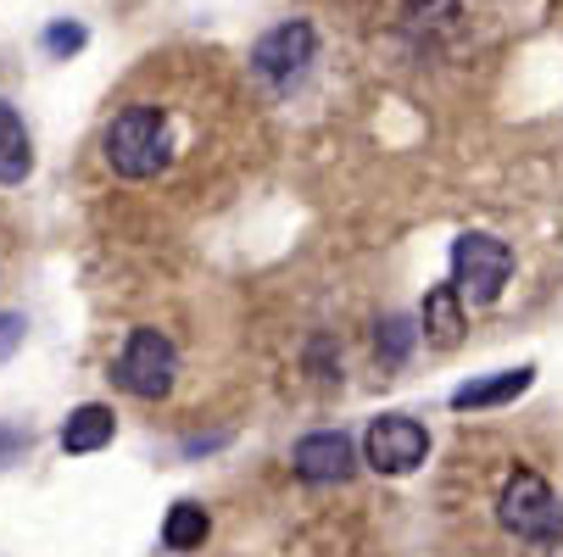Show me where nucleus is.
Here are the masks:
<instances>
[{
    "instance_id": "obj_6",
    "label": "nucleus",
    "mask_w": 563,
    "mask_h": 557,
    "mask_svg": "<svg viewBox=\"0 0 563 557\" xmlns=\"http://www.w3.org/2000/svg\"><path fill=\"white\" fill-rule=\"evenodd\" d=\"M312 51H318V34H312V23L290 18V23L268 29V34L252 45V73H257V78H268V85H290L296 73H307Z\"/></svg>"
},
{
    "instance_id": "obj_4",
    "label": "nucleus",
    "mask_w": 563,
    "mask_h": 557,
    "mask_svg": "<svg viewBox=\"0 0 563 557\" xmlns=\"http://www.w3.org/2000/svg\"><path fill=\"white\" fill-rule=\"evenodd\" d=\"M112 379H118L129 396H140V402H163V396L174 390V379H179V352H174V341H168L163 330H134V335L123 341V352H118Z\"/></svg>"
},
{
    "instance_id": "obj_16",
    "label": "nucleus",
    "mask_w": 563,
    "mask_h": 557,
    "mask_svg": "<svg viewBox=\"0 0 563 557\" xmlns=\"http://www.w3.org/2000/svg\"><path fill=\"white\" fill-rule=\"evenodd\" d=\"M23 446H29V441H23L18 430H0V463H12V457H18Z\"/></svg>"
},
{
    "instance_id": "obj_10",
    "label": "nucleus",
    "mask_w": 563,
    "mask_h": 557,
    "mask_svg": "<svg viewBox=\"0 0 563 557\" xmlns=\"http://www.w3.org/2000/svg\"><path fill=\"white\" fill-rule=\"evenodd\" d=\"M530 385H536V368H508V374H497V379L457 385V390H452V408H457V413H468V408H503V402H514V396H525Z\"/></svg>"
},
{
    "instance_id": "obj_14",
    "label": "nucleus",
    "mask_w": 563,
    "mask_h": 557,
    "mask_svg": "<svg viewBox=\"0 0 563 557\" xmlns=\"http://www.w3.org/2000/svg\"><path fill=\"white\" fill-rule=\"evenodd\" d=\"M85 40H90V29L73 23V18H62V23H51V29L40 34V45H45L51 56H78V51H85Z\"/></svg>"
},
{
    "instance_id": "obj_9",
    "label": "nucleus",
    "mask_w": 563,
    "mask_h": 557,
    "mask_svg": "<svg viewBox=\"0 0 563 557\" xmlns=\"http://www.w3.org/2000/svg\"><path fill=\"white\" fill-rule=\"evenodd\" d=\"M34 174V140L12 101H0V185H23Z\"/></svg>"
},
{
    "instance_id": "obj_3",
    "label": "nucleus",
    "mask_w": 563,
    "mask_h": 557,
    "mask_svg": "<svg viewBox=\"0 0 563 557\" xmlns=\"http://www.w3.org/2000/svg\"><path fill=\"white\" fill-rule=\"evenodd\" d=\"M497 519L519 541H536V546L563 541V502H558V491L541 480V474H530V468L508 474V486L497 497Z\"/></svg>"
},
{
    "instance_id": "obj_11",
    "label": "nucleus",
    "mask_w": 563,
    "mask_h": 557,
    "mask_svg": "<svg viewBox=\"0 0 563 557\" xmlns=\"http://www.w3.org/2000/svg\"><path fill=\"white\" fill-rule=\"evenodd\" d=\"M112 430H118L112 408H107V402H85V408H73V419L62 424V452H73V457L101 452V446L112 441Z\"/></svg>"
},
{
    "instance_id": "obj_5",
    "label": "nucleus",
    "mask_w": 563,
    "mask_h": 557,
    "mask_svg": "<svg viewBox=\"0 0 563 557\" xmlns=\"http://www.w3.org/2000/svg\"><path fill=\"white\" fill-rule=\"evenodd\" d=\"M363 457H368V468H379V474H413V468L430 457V430H424L419 419H408V413H385V419L368 424Z\"/></svg>"
},
{
    "instance_id": "obj_2",
    "label": "nucleus",
    "mask_w": 563,
    "mask_h": 557,
    "mask_svg": "<svg viewBox=\"0 0 563 557\" xmlns=\"http://www.w3.org/2000/svg\"><path fill=\"white\" fill-rule=\"evenodd\" d=\"M508 274H514V246L497 241V234L468 229L452 241V285H457L463 307H492L503 296Z\"/></svg>"
},
{
    "instance_id": "obj_7",
    "label": "nucleus",
    "mask_w": 563,
    "mask_h": 557,
    "mask_svg": "<svg viewBox=\"0 0 563 557\" xmlns=\"http://www.w3.org/2000/svg\"><path fill=\"white\" fill-rule=\"evenodd\" d=\"M290 463H296L301 480H312V486H335V480H346V474H352V441H346L341 430H312V435L296 441Z\"/></svg>"
},
{
    "instance_id": "obj_15",
    "label": "nucleus",
    "mask_w": 563,
    "mask_h": 557,
    "mask_svg": "<svg viewBox=\"0 0 563 557\" xmlns=\"http://www.w3.org/2000/svg\"><path fill=\"white\" fill-rule=\"evenodd\" d=\"M23 335H29V318L23 312H0V363L23 346Z\"/></svg>"
},
{
    "instance_id": "obj_13",
    "label": "nucleus",
    "mask_w": 563,
    "mask_h": 557,
    "mask_svg": "<svg viewBox=\"0 0 563 557\" xmlns=\"http://www.w3.org/2000/svg\"><path fill=\"white\" fill-rule=\"evenodd\" d=\"M413 341H419V330H413V318H401V312H390L385 324H379V357H385V363H408Z\"/></svg>"
},
{
    "instance_id": "obj_8",
    "label": "nucleus",
    "mask_w": 563,
    "mask_h": 557,
    "mask_svg": "<svg viewBox=\"0 0 563 557\" xmlns=\"http://www.w3.org/2000/svg\"><path fill=\"white\" fill-rule=\"evenodd\" d=\"M463 330H468V318H463V296H457V285H435L430 296H424V341L435 346V352H452L457 341H463Z\"/></svg>"
},
{
    "instance_id": "obj_12",
    "label": "nucleus",
    "mask_w": 563,
    "mask_h": 557,
    "mask_svg": "<svg viewBox=\"0 0 563 557\" xmlns=\"http://www.w3.org/2000/svg\"><path fill=\"white\" fill-rule=\"evenodd\" d=\"M207 535H212V519H207L201 502H179V508H168V519H163V541H168V552H196V546H207Z\"/></svg>"
},
{
    "instance_id": "obj_1",
    "label": "nucleus",
    "mask_w": 563,
    "mask_h": 557,
    "mask_svg": "<svg viewBox=\"0 0 563 557\" xmlns=\"http://www.w3.org/2000/svg\"><path fill=\"white\" fill-rule=\"evenodd\" d=\"M101 151H107V168L118 179H151L168 168V151H174V134H168V112L156 101H134L123 107L107 134H101Z\"/></svg>"
}]
</instances>
